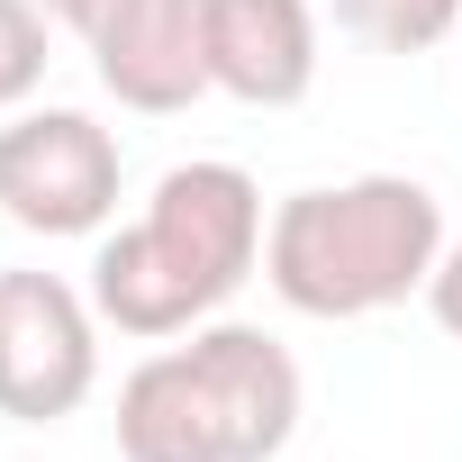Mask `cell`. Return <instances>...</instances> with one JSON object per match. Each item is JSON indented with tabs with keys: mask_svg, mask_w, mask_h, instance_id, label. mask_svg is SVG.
<instances>
[{
	"mask_svg": "<svg viewBox=\"0 0 462 462\" xmlns=\"http://www.w3.org/2000/svg\"><path fill=\"white\" fill-rule=\"evenodd\" d=\"M263 190L245 163H172L145 199L136 226L100 245L91 263V309L118 336H190L199 318H217L263 263Z\"/></svg>",
	"mask_w": 462,
	"mask_h": 462,
	"instance_id": "obj_1",
	"label": "cell"
},
{
	"mask_svg": "<svg viewBox=\"0 0 462 462\" xmlns=\"http://www.w3.org/2000/svg\"><path fill=\"white\" fill-rule=\"evenodd\" d=\"M444 254V199L408 172H363L336 190H291L263 226V273L300 318H381L426 291Z\"/></svg>",
	"mask_w": 462,
	"mask_h": 462,
	"instance_id": "obj_2",
	"label": "cell"
},
{
	"mask_svg": "<svg viewBox=\"0 0 462 462\" xmlns=\"http://www.w3.org/2000/svg\"><path fill=\"white\" fill-rule=\"evenodd\" d=\"M127 154L91 109H19L0 127V217L28 236H100Z\"/></svg>",
	"mask_w": 462,
	"mask_h": 462,
	"instance_id": "obj_3",
	"label": "cell"
},
{
	"mask_svg": "<svg viewBox=\"0 0 462 462\" xmlns=\"http://www.w3.org/2000/svg\"><path fill=\"white\" fill-rule=\"evenodd\" d=\"M100 381V309L55 273H0V417L55 426Z\"/></svg>",
	"mask_w": 462,
	"mask_h": 462,
	"instance_id": "obj_4",
	"label": "cell"
},
{
	"mask_svg": "<svg viewBox=\"0 0 462 462\" xmlns=\"http://www.w3.org/2000/svg\"><path fill=\"white\" fill-rule=\"evenodd\" d=\"M91 73L136 118L190 109L199 91H217L208 82V0H118L109 28L91 37Z\"/></svg>",
	"mask_w": 462,
	"mask_h": 462,
	"instance_id": "obj_5",
	"label": "cell"
},
{
	"mask_svg": "<svg viewBox=\"0 0 462 462\" xmlns=\"http://www.w3.org/2000/svg\"><path fill=\"white\" fill-rule=\"evenodd\" d=\"M190 363H199V381H208V399L226 417L236 462H273L300 435V363H291L282 336L217 318V327H190Z\"/></svg>",
	"mask_w": 462,
	"mask_h": 462,
	"instance_id": "obj_6",
	"label": "cell"
},
{
	"mask_svg": "<svg viewBox=\"0 0 462 462\" xmlns=\"http://www.w3.org/2000/svg\"><path fill=\"white\" fill-rule=\"evenodd\" d=\"M208 82L245 109H300L318 82L309 0H208Z\"/></svg>",
	"mask_w": 462,
	"mask_h": 462,
	"instance_id": "obj_7",
	"label": "cell"
},
{
	"mask_svg": "<svg viewBox=\"0 0 462 462\" xmlns=\"http://www.w3.org/2000/svg\"><path fill=\"white\" fill-rule=\"evenodd\" d=\"M118 453L127 462H236V444H226V417L190 363V345L172 354H145L118 390Z\"/></svg>",
	"mask_w": 462,
	"mask_h": 462,
	"instance_id": "obj_8",
	"label": "cell"
},
{
	"mask_svg": "<svg viewBox=\"0 0 462 462\" xmlns=\"http://www.w3.org/2000/svg\"><path fill=\"white\" fill-rule=\"evenodd\" d=\"M327 10H336V28H354L381 55H426L462 28V0H327Z\"/></svg>",
	"mask_w": 462,
	"mask_h": 462,
	"instance_id": "obj_9",
	"label": "cell"
},
{
	"mask_svg": "<svg viewBox=\"0 0 462 462\" xmlns=\"http://www.w3.org/2000/svg\"><path fill=\"white\" fill-rule=\"evenodd\" d=\"M46 10H37V0H0V109H28L37 100V82H46Z\"/></svg>",
	"mask_w": 462,
	"mask_h": 462,
	"instance_id": "obj_10",
	"label": "cell"
},
{
	"mask_svg": "<svg viewBox=\"0 0 462 462\" xmlns=\"http://www.w3.org/2000/svg\"><path fill=\"white\" fill-rule=\"evenodd\" d=\"M426 309H435L444 336H462V226L444 236V254H435V273H426Z\"/></svg>",
	"mask_w": 462,
	"mask_h": 462,
	"instance_id": "obj_11",
	"label": "cell"
},
{
	"mask_svg": "<svg viewBox=\"0 0 462 462\" xmlns=\"http://www.w3.org/2000/svg\"><path fill=\"white\" fill-rule=\"evenodd\" d=\"M37 10H46V19H55V28H73V37H82V46H91V37H100V28H109V10H118V0H37Z\"/></svg>",
	"mask_w": 462,
	"mask_h": 462,
	"instance_id": "obj_12",
	"label": "cell"
}]
</instances>
